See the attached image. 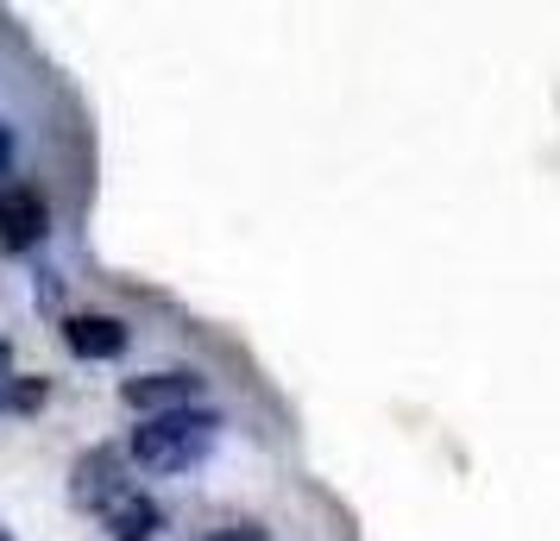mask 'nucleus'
<instances>
[{
	"mask_svg": "<svg viewBox=\"0 0 560 541\" xmlns=\"http://www.w3.org/2000/svg\"><path fill=\"white\" fill-rule=\"evenodd\" d=\"M127 454L120 447H89L77 466H70V497H77L82 510L102 516L114 497H127Z\"/></svg>",
	"mask_w": 560,
	"mask_h": 541,
	"instance_id": "nucleus-3",
	"label": "nucleus"
},
{
	"mask_svg": "<svg viewBox=\"0 0 560 541\" xmlns=\"http://www.w3.org/2000/svg\"><path fill=\"white\" fill-rule=\"evenodd\" d=\"M196 541H271L258 522H228V529H208V536H196Z\"/></svg>",
	"mask_w": 560,
	"mask_h": 541,
	"instance_id": "nucleus-8",
	"label": "nucleus"
},
{
	"mask_svg": "<svg viewBox=\"0 0 560 541\" xmlns=\"http://www.w3.org/2000/svg\"><path fill=\"white\" fill-rule=\"evenodd\" d=\"M63 340H70L77 360H120L127 353V321H114V315H70Z\"/></svg>",
	"mask_w": 560,
	"mask_h": 541,
	"instance_id": "nucleus-5",
	"label": "nucleus"
},
{
	"mask_svg": "<svg viewBox=\"0 0 560 541\" xmlns=\"http://www.w3.org/2000/svg\"><path fill=\"white\" fill-rule=\"evenodd\" d=\"M102 522H107L114 541H152L158 529H164V510H158L145 491H127V497H114V504L102 510Z\"/></svg>",
	"mask_w": 560,
	"mask_h": 541,
	"instance_id": "nucleus-6",
	"label": "nucleus"
},
{
	"mask_svg": "<svg viewBox=\"0 0 560 541\" xmlns=\"http://www.w3.org/2000/svg\"><path fill=\"white\" fill-rule=\"evenodd\" d=\"M51 397V378H32V372H13L0 385V415H38Z\"/></svg>",
	"mask_w": 560,
	"mask_h": 541,
	"instance_id": "nucleus-7",
	"label": "nucleus"
},
{
	"mask_svg": "<svg viewBox=\"0 0 560 541\" xmlns=\"http://www.w3.org/2000/svg\"><path fill=\"white\" fill-rule=\"evenodd\" d=\"M0 541H13V536H7V529H0Z\"/></svg>",
	"mask_w": 560,
	"mask_h": 541,
	"instance_id": "nucleus-10",
	"label": "nucleus"
},
{
	"mask_svg": "<svg viewBox=\"0 0 560 541\" xmlns=\"http://www.w3.org/2000/svg\"><path fill=\"white\" fill-rule=\"evenodd\" d=\"M51 233V208H45V196L32 189V183H7L0 189V252H32L38 239Z\"/></svg>",
	"mask_w": 560,
	"mask_h": 541,
	"instance_id": "nucleus-4",
	"label": "nucleus"
},
{
	"mask_svg": "<svg viewBox=\"0 0 560 541\" xmlns=\"http://www.w3.org/2000/svg\"><path fill=\"white\" fill-rule=\"evenodd\" d=\"M7 177H13V127L0 120V189H7Z\"/></svg>",
	"mask_w": 560,
	"mask_h": 541,
	"instance_id": "nucleus-9",
	"label": "nucleus"
},
{
	"mask_svg": "<svg viewBox=\"0 0 560 541\" xmlns=\"http://www.w3.org/2000/svg\"><path fill=\"white\" fill-rule=\"evenodd\" d=\"M221 440V415L214 410H177V415H152L132 428V460L145 472H189L208 460V447Z\"/></svg>",
	"mask_w": 560,
	"mask_h": 541,
	"instance_id": "nucleus-1",
	"label": "nucleus"
},
{
	"mask_svg": "<svg viewBox=\"0 0 560 541\" xmlns=\"http://www.w3.org/2000/svg\"><path fill=\"white\" fill-rule=\"evenodd\" d=\"M202 390L208 385L196 378V372H145V378H127V385H120V403L152 422V415L202 410Z\"/></svg>",
	"mask_w": 560,
	"mask_h": 541,
	"instance_id": "nucleus-2",
	"label": "nucleus"
}]
</instances>
